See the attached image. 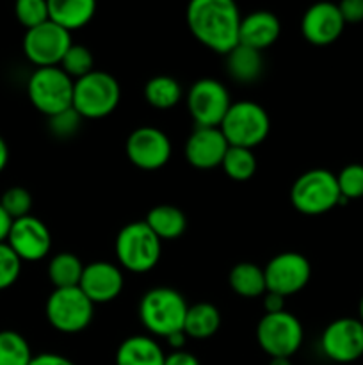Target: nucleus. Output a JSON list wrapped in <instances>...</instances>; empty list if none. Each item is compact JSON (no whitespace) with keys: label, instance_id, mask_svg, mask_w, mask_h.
Returning a JSON list of instances; mask_svg holds the SVG:
<instances>
[{"label":"nucleus","instance_id":"nucleus-1","mask_svg":"<svg viewBox=\"0 0 363 365\" xmlns=\"http://www.w3.org/2000/svg\"><path fill=\"white\" fill-rule=\"evenodd\" d=\"M241 20V11L231 0H192L187 7V25L194 38L219 53L238 45Z\"/></svg>","mask_w":363,"mask_h":365},{"label":"nucleus","instance_id":"nucleus-2","mask_svg":"<svg viewBox=\"0 0 363 365\" xmlns=\"http://www.w3.org/2000/svg\"><path fill=\"white\" fill-rule=\"evenodd\" d=\"M187 302L171 287H155L146 292L139 303V317L146 330L159 337L184 331Z\"/></svg>","mask_w":363,"mask_h":365},{"label":"nucleus","instance_id":"nucleus-3","mask_svg":"<svg viewBox=\"0 0 363 365\" xmlns=\"http://www.w3.org/2000/svg\"><path fill=\"white\" fill-rule=\"evenodd\" d=\"M337 175L324 168H315L299 175L290 189V202L299 212L317 216L340 203Z\"/></svg>","mask_w":363,"mask_h":365},{"label":"nucleus","instance_id":"nucleus-4","mask_svg":"<svg viewBox=\"0 0 363 365\" xmlns=\"http://www.w3.org/2000/svg\"><path fill=\"white\" fill-rule=\"evenodd\" d=\"M121 89L116 78L103 70H93L73 84V109L82 118L98 120L112 113L120 103Z\"/></svg>","mask_w":363,"mask_h":365},{"label":"nucleus","instance_id":"nucleus-5","mask_svg":"<svg viewBox=\"0 0 363 365\" xmlns=\"http://www.w3.org/2000/svg\"><path fill=\"white\" fill-rule=\"evenodd\" d=\"M162 242L144 221L125 225L116 237V257L125 269L146 273L157 266Z\"/></svg>","mask_w":363,"mask_h":365},{"label":"nucleus","instance_id":"nucleus-6","mask_svg":"<svg viewBox=\"0 0 363 365\" xmlns=\"http://www.w3.org/2000/svg\"><path fill=\"white\" fill-rule=\"evenodd\" d=\"M219 128L230 146L253 150L269 134L270 120L260 103L253 100H238L231 102Z\"/></svg>","mask_w":363,"mask_h":365},{"label":"nucleus","instance_id":"nucleus-7","mask_svg":"<svg viewBox=\"0 0 363 365\" xmlns=\"http://www.w3.org/2000/svg\"><path fill=\"white\" fill-rule=\"evenodd\" d=\"M73 78L60 66L36 68L27 82L28 100L50 118L73 106Z\"/></svg>","mask_w":363,"mask_h":365},{"label":"nucleus","instance_id":"nucleus-8","mask_svg":"<svg viewBox=\"0 0 363 365\" xmlns=\"http://www.w3.org/2000/svg\"><path fill=\"white\" fill-rule=\"evenodd\" d=\"M46 319L63 334H78L93 321L95 303L82 292L80 287L53 289L46 299Z\"/></svg>","mask_w":363,"mask_h":365},{"label":"nucleus","instance_id":"nucleus-9","mask_svg":"<svg viewBox=\"0 0 363 365\" xmlns=\"http://www.w3.org/2000/svg\"><path fill=\"white\" fill-rule=\"evenodd\" d=\"M258 344L270 359H290L302 344V327L294 314H265L256 327Z\"/></svg>","mask_w":363,"mask_h":365},{"label":"nucleus","instance_id":"nucleus-10","mask_svg":"<svg viewBox=\"0 0 363 365\" xmlns=\"http://www.w3.org/2000/svg\"><path fill=\"white\" fill-rule=\"evenodd\" d=\"M73 45L70 31L46 20L41 25L27 29L23 36V52L38 68L59 66L64 53Z\"/></svg>","mask_w":363,"mask_h":365},{"label":"nucleus","instance_id":"nucleus-11","mask_svg":"<svg viewBox=\"0 0 363 365\" xmlns=\"http://www.w3.org/2000/svg\"><path fill=\"white\" fill-rule=\"evenodd\" d=\"M230 106V93L216 78H199L189 88L187 109L196 127H221Z\"/></svg>","mask_w":363,"mask_h":365},{"label":"nucleus","instance_id":"nucleus-12","mask_svg":"<svg viewBox=\"0 0 363 365\" xmlns=\"http://www.w3.org/2000/svg\"><path fill=\"white\" fill-rule=\"evenodd\" d=\"M263 274H265L267 291L287 298L306 287L312 277V266L301 253L283 252L274 255L267 262Z\"/></svg>","mask_w":363,"mask_h":365},{"label":"nucleus","instance_id":"nucleus-13","mask_svg":"<svg viewBox=\"0 0 363 365\" xmlns=\"http://www.w3.org/2000/svg\"><path fill=\"white\" fill-rule=\"evenodd\" d=\"M320 348L333 362H356L363 356V323L354 317H340L333 321L324 328Z\"/></svg>","mask_w":363,"mask_h":365},{"label":"nucleus","instance_id":"nucleus-14","mask_svg":"<svg viewBox=\"0 0 363 365\" xmlns=\"http://www.w3.org/2000/svg\"><path fill=\"white\" fill-rule=\"evenodd\" d=\"M6 242L20 257L21 262H36L48 255L52 248V234L41 220L28 214L13 221Z\"/></svg>","mask_w":363,"mask_h":365},{"label":"nucleus","instance_id":"nucleus-15","mask_svg":"<svg viewBox=\"0 0 363 365\" xmlns=\"http://www.w3.org/2000/svg\"><path fill=\"white\" fill-rule=\"evenodd\" d=\"M171 139L157 127H139L128 135L127 155L141 170H159L171 157Z\"/></svg>","mask_w":363,"mask_h":365},{"label":"nucleus","instance_id":"nucleus-16","mask_svg":"<svg viewBox=\"0 0 363 365\" xmlns=\"http://www.w3.org/2000/svg\"><path fill=\"white\" fill-rule=\"evenodd\" d=\"M345 21L338 4L317 2L305 11L301 20V31L306 41L313 45H330L337 41L344 32Z\"/></svg>","mask_w":363,"mask_h":365},{"label":"nucleus","instance_id":"nucleus-17","mask_svg":"<svg viewBox=\"0 0 363 365\" xmlns=\"http://www.w3.org/2000/svg\"><path fill=\"white\" fill-rule=\"evenodd\" d=\"M228 148L230 145L219 127H196L185 143V157L194 168L210 170L221 166Z\"/></svg>","mask_w":363,"mask_h":365},{"label":"nucleus","instance_id":"nucleus-18","mask_svg":"<svg viewBox=\"0 0 363 365\" xmlns=\"http://www.w3.org/2000/svg\"><path fill=\"white\" fill-rule=\"evenodd\" d=\"M123 273L120 267L98 260V262L84 266L78 287L95 305H98V303H109L116 299L123 291Z\"/></svg>","mask_w":363,"mask_h":365},{"label":"nucleus","instance_id":"nucleus-19","mask_svg":"<svg viewBox=\"0 0 363 365\" xmlns=\"http://www.w3.org/2000/svg\"><path fill=\"white\" fill-rule=\"evenodd\" d=\"M280 18L270 11H253L241 20L238 43L262 52L280 38Z\"/></svg>","mask_w":363,"mask_h":365},{"label":"nucleus","instance_id":"nucleus-20","mask_svg":"<svg viewBox=\"0 0 363 365\" xmlns=\"http://www.w3.org/2000/svg\"><path fill=\"white\" fill-rule=\"evenodd\" d=\"M162 348L148 335L125 339L116 351V365H164Z\"/></svg>","mask_w":363,"mask_h":365},{"label":"nucleus","instance_id":"nucleus-21","mask_svg":"<svg viewBox=\"0 0 363 365\" xmlns=\"http://www.w3.org/2000/svg\"><path fill=\"white\" fill-rule=\"evenodd\" d=\"M95 11L93 0H48L50 20L66 31L84 27L95 16Z\"/></svg>","mask_w":363,"mask_h":365},{"label":"nucleus","instance_id":"nucleus-22","mask_svg":"<svg viewBox=\"0 0 363 365\" xmlns=\"http://www.w3.org/2000/svg\"><path fill=\"white\" fill-rule=\"evenodd\" d=\"M144 223L162 241V239L180 237L187 228V217L184 210L174 205H157L149 210Z\"/></svg>","mask_w":363,"mask_h":365},{"label":"nucleus","instance_id":"nucleus-23","mask_svg":"<svg viewBox=\"0 0 363 365\" xmlns=\"http://www.w3.org/2000/svg\"><path fill=\"white\" fill-rule=\"evenodd\" d=\"M228 73L237 82H253L260 77L263 70L262 52L249 48L238 43L231 52L226 53Z\"/></svg>","mask_w":363,"mask_h":365},{"label":"nucleus","instance_id":"nucleus-24","mask_svg":"<svg viewBox=\"0 0 363 365\" xmlns=\"http://www.w3.org/2000/svg\"><path fill=\"white\" fill-rule=\"evenodd\" d=\"M221 314L217 307L212 303H196L189 307L187 316H185L184 331L187 337L192 339H209L219 330Z\"/></svg>","mask_w":363,"mask_h":365},{"label":"nucleus","instance_id":"nucleus-25","mask_svg":"<svg viewBox=\"0 0 363 365\" xmlns=\"http://www.w3.org/2000/svg\"><path fill=\"white\" fill-rule=\"evenodd\" d=\"M228 280H230V287L244 298L263 296L267 291L263 269L251 262H241L231 267Z\"/></svg>","mask_w":363,"mask_h":365},{"label":"nucleus","instance_id":"nucleus-26","mask_svg":"<svg viewBox=\"0 0 363 365\" xmlns=\"http://www.w3.org/2000/svg\"><path fill=\"white\" fill-rule=\"evenodd\" d=\"M82 273H84V264L73 253L63 252L50 259L48 278L56 289L78 287Z\"/></svg>","mask_w":363,"mask_h":365},{"label":"nucleus","instance_id":"nucleus-27","mask_svg":"<svg viewBox=\"0 0 363 365\" xmlns=\"http://www.w3.org/2000/svg\"><path fill=\"white\" fill-rule=\"evenodd\" d=\"M144 98L157 109H171L182 98V86L169 75H155L144 86Z\"/></svg>","mask_w":363,"mask_h":365},{"label":"nucleus","instance_id":"nucleus-28","mask_svg":"<svg viewBox=\"0 0 363 365\" xmlns=\"http://www.w3.org/2000/svg\"><path fill=\"white\" fill-rule=\"evenodd\" d=\"M34 359L27 339L14 330L0 331V365H28Z\"/></svg>","mask_w":363,"mask_h":365},{"label":"nucleus","instance_id":"nucleus-29","mask_svg":"<svg viewBox=\"0 0 363 365\" xmlns=\"http://www.w3.org/2000/svg\"><path fill=\"white\" fill-rule=\"evenodd\" d=\"M221 166H223L224 173L233 180H248L256 171V157L251 148L230 146Z\"/></svg>","mask_w":363,"mask_h":365},{"label":"nucleus","instance_id":"nucleus-30","mask_svg":"<svg viewBox=\"0 0 363 365\" xmlns=\"http://www.w3.org/2000/svg\"><path fill=\"white\" fill-rule=\"evenodd\" d=\"M59 66L63 68L73 81H77V78L84 77L89 71L95 70V59H93V53L88 46L73 43V45L68 48V52L64 53Z\"/></svg>","mask_w":363,"mask_h":365},{"label":"nucleus","instance_id":"nucleus-31","mask_svg":"<svg viewBox=\"0 0 363 365\" xmlns=\"http://www.w3.org/2000/svg\"><path fill=\"white\" fill-rule=\"evenodd\" d=\"M0 205L9 214L11 220H20V217H25L31 214L32 196L25 187L14 185V187H9L4 191L2 198H0Z\"/></svg>","mask_w":363,"mask_h":365},{"label":"nucleus","instance_id":"nucleus-32","mask_svg":"<svg viewBox=\"0 0 363 365\" xmlns=\"http://www.w3.org/2000/svg\"><path fill=\"white\" fill-rule=\"evenodd\" d=\"M338 189L344 200H354L363 196V164H349L337 175Z\"/></svg>","mask_w":363,"mask_h":365},{"label":"nucleus","instance_id":"nucleus-33","mask_svg":"<svg viewBox=\"0 0 363 365\" xmlns=\"http://www.w3.org/2000/svg\"><path fill=\"white\" fill-rule=\"evenodd\" d=\"M14 13H16L20 24L27 29L50 20L48 2H45V0H18L16 6H14Z\"/></svg>","mask_w":363,"mask_h":365},{"label":"nucleus","instance_id":"nucleus-34","mask_svg":"<svg viewBox=\"0 0 363 365\" xmlns=\"http://www.w3.org/2000/svg\"><path fill=\"white\" fill-rule=\"evenodd\" d=\"M82 120H84V118H82L80 114L73 109V106H71L70 109H64L48 118L50 132H52L56 138L60 139L71 138V135H75L78 132Z\"/></svg>","mask_w":363,"mask_h":365},{"label":"nucleus","instance_id":"nucleus-35","mask_svg":"<svg viewBox=\"0 0 363 365\" xmlns=\"http://www.w3.org/2000/svg\"><path fill=\"white\" fill-rule=\"evenodd\" d=\"M21 260L7 242H0V291L9 289L18 280Z\"/></svg>","mask_w":363,"mask_h":365},{"label":"nucleus","instance_id":"nucleus-36","mask_svg":"<svg viewBox=\"0 0 363 365\" xmlns=\"http://www.w3.org/2000/svg\"><path fill=\"white\" fill-rule=\"evenodd\" d=\"M338 7L345 24H358L363 20V0H344Z\"/></svg>","mask_w":363,"mask_h":365},{"label":"nucleus","instance_id":"nucleus-37","mask_svg":"<svg viewBox=\"0 0 363 365\" xmlns=\"http://www.w3.org/2000/svg\"><path fill=\"white\" fill-rule=\"evenodd\" d=\"M164 365H199V360L192 353L180 349V351H173L166 355Z\"/></svg>","mask_w":363,"mask_h":365},{"label":"nucleus","instance_id":"nucleus-38","mask_svg":"<svg viewBox=\"0 0 363 365\" xmlns=\"http://www.w3.org/2000/svg\"><path fill=\"white\" fill-rule=\"evenodd\" d=\"M263 309H265V314H278L285 310V298L283 296L276 294V292L265 291L263 294Z\"/></svg>","mask_w":363,"mask_h":365},{"label":"nucleus","instance_id":"nucleus-39","mask_svg":"<svg viewBox=\"0 0 363 365\" xmlns=\"http://www.w3.org/2000/svg\"><path fill=\"white\" fill-rule=\"evenodd\" d=\"M28 365H75L70 359L63 355H57V353H41V355H36L32 359V362Z\"/></svg>","mask_w":363,"mask_h":365},{"label":"nucleus","instance_id":"nucleus-40","mask_svg":"<svg viewBox=\"0 0 363 365\" xmlns=\"http://www.w3.org/2000/svg\"><path fill=\"white\" fill-rule=\"evenodd\" d=\"M11 225H13V220H11L9 214L4 210V207L0 205V242L7 241V235H9Z\"/></svg>","mask_w":363,"mask_h":365},{"label":"nucleus","instance_id":"nucleus-41","mask_svg":"<svg viewBox=\"0 0 363 365\" xmlns=\"http://www.w3.org/2000/svg\"><path fill=\"white\" fill-rule=\"evenodd\" d=\"M185 339H187L185 331H177V334H171L169 337H166V341L169 342L171 348H174V351H180L185 344Z\"/></svg>","mask_w":363,"mask_h":365},{"label":"nucleus","instance_id":"nucleus-42","mask_svg":"<svg viewBox=\"0 0 363 365\" xmlns=\"http://www.w3.org/2000/svg\"><path fill=\"white\" fill-rule=\"evenodd\" d=\"M7 163H9V146H7L6 139L0 135V173L6 170Z\"/></svg>","mask_w":363,"mask_h":365},{"label":"nucleus","instance_id":"nucleus-43","mask_svg":"<svg viewBox=\"0 0 363 365\" xmlns=\"http://www.w3.org/2000/svg\"><path fill=\"white\" fill-rule=\"evenodd\" d=\"M269 365H292L290 359H270Z\"/></svg>","mask_w":363,"mask_h":365},{"label":"nucleus","instance_id":"nucleus-44","mask_svg":"<svg viewBox=\"0 0 363 365\" xmlns=\"http://www.w3.org/2000/svg\"><path fill=\"white\" fill-rule=\"evenodd\" d=\"M358 310H359V317H358V319L362 321V323H363V298L359 299V307H358Z\"/></svg>","mask_w":363,"mask_h":365}]
</instances>
